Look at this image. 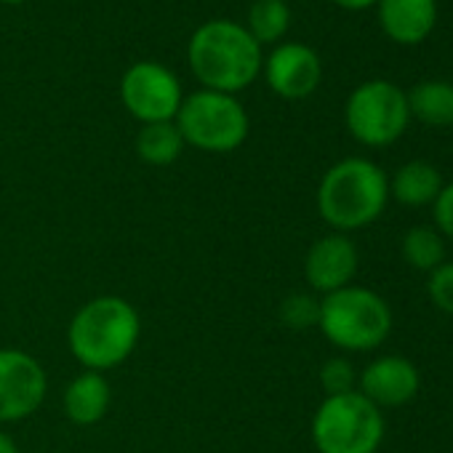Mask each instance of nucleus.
Returning a JSON list of instances; mask_svg holds the SVG:
<instances>
[{
	"mask_svg": "<svg viewBox=\"0 0 453 453\" xmlns=\"http://www.w3.org/2000/svg\"><path fill=\"white\" fill-rule=\"evenodd\" d=\"M142 336V318L123 296H96L86 302L67 326L73 357L86 371H112L123 365Z\"/></svg>",
	"mask_w": 453,
	"mask_h": 453,
	"instance_id": "obj_1",
	"label": "nucleus"
},
{
	"mask_svg": "<svg viewBox=\"0 0 453 453\" xmlns=\"http://www.w3.org/2000/svg\"><path fill=\"white\" fill-rule=\"evenodd\" d=\"M187 62L203 88L235 96L259 78L265 57L262 46L243 25L213 19L192 33Z\"/></svg>",
	"mask_w": 453,
	"mask_h": 453,
	"instance_id": "obj_2",
	"label": "nucleus"
},
{
	"mask_svg": "<svg viewBox=\"0 0 453 453\" xmlns=\"http://www.w3.org/2000/svg\"><path fill=\"white\" fill-rule=\"evenodd\" d=\"M389 203V176L368 157L334 163L318 187V213L334 233L349 235L373 224Z\"/></svg>",
	"mask_w": 453,
	"mask_h": 453,
	"instance_id": "obj_3",
	"label": "nucleus"
},
{
	"mask_svg": "<svg viewBox=\"0 0 453 453\" xmlns=\"http://www.w3.org/2000/svg\"><path fill=\"white\" fill-rule=\"evenodd\" d=\"M318 328L344 352H371L392 334V307L381 294L352 283L320 299Z\"/></svg>",
	"mask_w": 453,
	"mask_h": 453,
	"instance_id": "obj_4",
	"label": "nucleus"
},
{
	"mask_svg": "<svg viewBox=\"0 0 453 453\" xmlns=\"http://www.w3.org/2000/svg\"><path fill=\"white\" fill-rule=\"evenodd\" d=\"M384 429V411L355 389L326 397L312 416L310 432L318 453H376Z\"/></svg>",
	"mask_w": 453,
	"mask_h": 453,
	"instance_id": "obj_5",
	"label": "nucleus"
},
{
	"mask_svg": "<svg viewBox=\"0 0 453 453\" xmlns=\"http://www.w3.org/2000/svg\"><path fill=\"white\" fill-rule=\"evenodd\" d=\"M173 123L184 144L211 155L235 152L249 139L246 107L233 94H219L208 88L184 96Z\"/></svg>",
	"mask_w": 453,
	"mask_h": 453,
	"instance_id": "obj_6",
	"label": "nucleus"
},
{
	"mask_svg": "<svg viewBox=\"0 0 453 453\" xmlns=\"http://www.w3.org/2000/svg\"><path fill=\"white\" fill-rule=\"evenodd\" d=\"M344 123L355 142L376 150L389 147L411 123L408 94L389 81H368L349 94Z\"/></svg>",
	"mask_w": 453,
	"mask_h": 453,
	"instance_id": "obj_7",
	"label": "nucleus"
},
{
	"mask_svg": "<svg viewBox=\"0 0 453 453\" xmlns=\"http://www.w3.org/2000/svg\"><path fill=\"white\" fill-rule=\"evenodd\" d=\"M120 102L142 126H147L176 120L184 94L179 78L168 67L157 62H136L120 81Z\"/></svg>",
	"mask_w": 453,
	"mask_h": 453,
	"instance_id": "obj_8",
	"label": "nucleus"
},
{
	"mask_svg": "<svg viewBox=\"0 0 453 453\" xmlns=\"http://www.w3.org/2000/svg\"><path fill=\"white\" fill-rule=\"evenodd\" d=\"M49 389L46 368L25 349H0V424L33 416Z\"/></svg>",
	"mask_w": 453,
	"mask_h": 453,
	"instance_id": "obj_9",
	"label": "nucleus"
},
{
	"mask_svg": "<svg viewBox=\"0 0 453 453\" xmlns=\"http://www.w3.org/2000/svg\"><path fill=\"white\" fill-rule=\"evenodd\" d=\"M357 267H360V254L355 241L349 235L331 233L310 246L304 257V280L315 294L328 296L334 291L352 286Z\"/></svg>",
	"mask_w": 453,
	"mask_h": 453,
	"instance_id": "obj_10",
	"label": "nucleus"
},
{
	"mask_svg": "<svg viewBox=\"0 0 453 453\" xmlns=\"http://www.w3.org/2000/svg\"><path fill=\"white\" fill-rule=\"evenodd\" d=\"M267 86L288 102L307 99L318 91L323 81V62L315 49L304 43L278 46L262 65Z\"/></svg>",
	"mask_w": 453,
	"mask_h": 453,
	"instance_id": "obj_11",
	"label": "nucleus"
},
{
	"mask_svg": "<svg viewBox=\"0 0 453 453\" xmlns=\"http://www.w3.org/2000/svg\"><path fill=\"white\" fill-rule=\"evenodd\" d=\"M418 387L421 373L403 355H381L357 373V392L381 411L408 405L418 395Z\"/></svg>",
	"mask_w": 453,
	"mask_h": 453,
	"instance_id": "obj_12",
	"label": "nucleus"
},
{
	"mask_svg": "<svg viewBox=\"0 0 453 453\" xmlns=\"http://www.w3.org/2000/svg\"><path fill=\"white\" fill-rule=\"evenodd\" d=\"M379 25L400 46L426 41L437 25V0H379Z\"/></svg>",
	"mask_w": 453,
	"mask_h": 453,
	"instance_id": "obj_13",
	"label": "nucleus"
},
{
	"mask_svg": "<svg viewBox=\"0 0 453 453\" xmlns=\"http://www.w3.org/2000/svg\"><path fill=\"white\" fill-rule=\"evenodd\" d=\"M110 403H112V392L104 373L99 371L78 373L65 389V413L78 426L99 424L107 416Z\"/></svg>",
	"mask_w": 453,
	"mask_h": 453,
	"instance_id": "obj_14",
	"label": "nucleus"
},
{
	"mask_svg": "<svg viewBox=\"0 0 453 453\" xmlns=\"http://www.w3.org/2000/svg\"><path fill=\"white\" fill-rule=\"evenodd\" d=\"M445 187L440 171L426 160H408L389 179V197H395L405 208L432 205L440 189Z\"/></svg>",
	"mask_w": 453,
	"mask_h": 453,
	"instance_id": "obj_15",
	"label": "nucleus"
},
{
	"mask_svg": "<svg viewBox=\"0 0 453 453\" xmlns=\"http://www.w3.org/2000/svg\"><path fill=\"white\" fill-rule=\"evenodd\" d=\"M408 110L424 126L450 128L453 126V83L424 81L408 91Z\"/></svg>",
	"mask_w": 453,
	"mask_h": 453,
	"instance_id": "obj_16",
	"label": "nucleus"
},
{
	"mask_svg": "<svg viewBox=\"0 0 453 453\" xmlns=\"http://www.w3.org/2000/svg\"><path fill=\"white\" fill-rule=\"evenodd\" d=\"M184 139L173 120L165 123H147L136 134V155L147 165H171L184 152Z\"/></svg>",
	"mask_w": 453,
	"mask_h": 453,
	"instance_id": "obj_17",
	"label": "nucleus"
},
{
	"mask_svg": "<svg viewBox=\"0 0 453 453\" xmlns=\"http://www.w3.org/2000/svg\"><path fill=\"white\" fill-rule=\"evenodd\" d=\"M403 259L411 270L432 273L445 262V238L434 230V226L418 224L403 235Z\"/></svg>",
	"mask_w": 453,
	"mask_h": 453,
	"instance_id": "obj_18",
	"label": "nucleus"
},
{
	"mask_svg": "<svg viewBox=\"0 0 453 453\" xmlns=\"http://www.w3.org/2000/svg\"><path fill=\"white\" fill-rule=\"evenodd\" d=\"M291 27V12L286 0H254L249 9V33L251 38L265 43H278Z\"/></svg>",
	"mask_w": 453,
	"mask_h": 453,
	"instance_id": "obj_19",
	"label": "nucleus"
},
{
	"mask_svg": "<svg viewBox=\"0 0 453 453\" xmlns=\"http://www.w3.org/2000/svg\"><path fill=\"white\" fill-rule=\"evenodd\" d=\"M280 320L283 326L294 331H307L318 326L320 320V299L312 294H291L280 304Z\"/></svg>",
	"mask_w": 453,
	"mask_h": 453,
	"instance_id": "obj_20",
	"label": "nucleus"
},
{
	"mask_svg": "<svg viewBox=\"0 0 453 453\" xmlns=\"http://www.w3.org/2000/svg\"><path fill=\"white\" fill-rule=\"evenodd\" d=\"M320 387L326 397L334 395H347L357 389V371L347 357H331L320 368Z\"/></svg>",
	"mask_w": 453,
	"mask_h": 453,
	"instance_id": "obj_21",
	"label": "nucleus"
},
{
	"mask_svg": "<svg viewBox=\"0 0 453 453\" xmlns=\"http://www.w3.org/2000/svg\"><path fill=\"white\" fill-rule=\"evenodd\" d=\"M426 294L440 312L453 318V262H442L437 270L429 273Z\"/></svg>",
	"mask_w": 453,
	"mask_h": 453,
	"instance_id": "obj_22",
	"label": "nucleus"
},
{
	"mask_svg": "<svg viewBox=\"0 0 453 453\" xmlns=\"http://www.w3.org/2000/svg\"><path fill=\"white\" fill-rule=\"evenodd\" d=\"M432 219H434V230L442 238L453 241V181L445 184L440 189V195L434 197V203H432Z\"/></svg>",
	"mask_w": 453,
	"mask_h": 453,
	"instance_id": "obj_23",
	"label": "nucleus"
},
{
	"mask_svg": "<svg viewBox=\"0 0 453 453\" xmlns=\"http://www.w3.org/2000/svg\"><path fill=\"white\" fill-rule=\"evenodd\" d=\"M336 6H342V9H349V12H363V9H371V6H376L379 0H334Z\"/></svg>",
	"mask_w": 453,
	"mask_h": 453,
	"instance_id": "obj_24",
	"label": "nucleus"
},
{
	"mask_svg": "<svg viewBox=\"0 0 453 453\" xmlns=\"http://www.w3.org/2000/svg\"><path fill=\"white\" fill-rule=\"evenodd\" d=\"M0 453H19V445L9 432H0Z\"/></svg>",
	"mask_w": 453,
	"mask_h": 453,
	"instance_id": "obj_25",
	"label": "nucleus"
},
{
	"mask_svg": "<svg viewBox=\"0 0 453 453\" xmlns=\"http://www.w3.org/2000/svg\"><path fill=\"white\" fill-rule=\"evenodd\" d=\"M0 4H6V6H19V4H25V0H0Z\"/></svg>",
	"mask_w": 453,
	"mask_h": 453,
	"instance_id": "obj_26",
	"label": "nucleus"
}]
</instances>
